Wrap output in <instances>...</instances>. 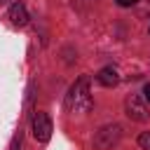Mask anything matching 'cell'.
Returning a JSON list of instances; mask_svg holds the SVG:
<instances>
[{
	"label": "cell",
	"mask_w": 150,
	"mask_h": 150,
	"mask_svg": "<svg viewBox=\"0 0 150 150\" xmlns=\"http://www.w3.org/2000/svg\"><path fill=\"white\" fill-rule=\"evenodd\" d=\"M91 105H94V98H91V91H89V75H80L68 91L66 108L70 112H89Z\"/></svg>",
	"instance_id": "1"
},
{
	"label": "cell",
	"mask_w": 150,
	"mask_h": 150,
	"mask_svg": "<svg viewBox=\"0 0 150 150\" xmlns=\"http://www.w3.org/2000/svg\"><path fill=\"white\" fill-rule=\"evenodd\" d=\"M122 138V127L120 124H105L96 131L94 136V148L96 150H112Z\"/></svg>",
	"instance_id": "2"
},
{
	"label": "cell",
	"mask_w": 150,
	"mask_h": 150,
	"mask_svg": "<svg viewBox=\"0 0 150 150\" xmlns=\"http://www.w3.org/2000/svg\"><path fill=\"white\" fill-rule=\"evenodd\" d=\"M124 108H127V115H129L134 122H148V120H150L148 105H145V101H143L138 94H131V96H127V101H124Z\"/></svg>",
	"instance_id": "3"
},
{
	"label": "cell",
	"mask_w": 150,
	"mask_h": 150,
	"mask_svg": "<svg viewBox=\"0 0 150 150\" xmlns=\"http://www.w3.org/2000/svg\"><path fill=\"white\" fill-rule=\"evenodd\" d=\"M30 124H33V136H35V141L47 143V141L52 138V117H49L47 112H35Z\"/></svg>",
	"instance_id": "4"
},
{
	"label": "cell",
	"mask_w": 150,
	"mask_h": 150,
	"mask_svg": "<svg viewBox=\"0 0 150 150\" xmlns=\"http://www.w3.org/2000/svg\"><path fill=\"white\" fill-rule=\"evenodd\" d=\"M9 21L14 26H26L28 23V9L21 5V2H14L9 7Z\"/></svg>",
	"instance_id": "5"
},
{
	"label": "cell",
	"mask_w": 150,
	"mask_h": 150,
	"mask_svg": "<svg viewBox=\"0 0 150 150\" xmlns=\"http://www.w3.org/2000/svg\"><path fill=\"white\" fill-rule=\"evenodd\" d=\"M96 80H98V84H103V87H115V84L120 82V75H117L115 68L105 66V68H101V70L96 73Z\"/></svg>",
	"instance_id": "6"
},
{
	"label": "cell",
	"mask_w": 150,
	"mask_h": 150,
	"mask_svg": "<svg viewBox=\"0 0 150 150\" xmlns=\"http://www.w3.org/2000/svg\"><path fill=\"white\" fill-rule=\"evenodd\" d=\"M138 145H141L143 150H150V131H143V134L138 136Z\"/></svg>",
	"instance_id": "7"
},
{
	"label": "cell",
	"mask_w": 150,
	"mask_h": 150,
	"mask_svg": "<svg viewBox=\"0 0 150 150\" xmlns=\"http://www.w3.org/2000/svg\"><path fill=\"white\" fill-rule=\"evenodd\" d=\"M115 2H117L120 7H131V5H136L138 0H115Z\"/></svg>",
	"instance_id": "8"
},
{
	"label": "cell",
	"mask_w": 150,
	"mask_h": 150,
	"mask_svg": "<svg viewBox=\"0 0 150 150\" xmlns=\"http://www.w3.org/2000/svg\"><path fill=\"white\" fill-rule=\"evenodd\" d=\"M143 94H145V98L150 101V84H145V89H143Z\"/></svg>",
	"instance_id": "9"
}]
</instances>
